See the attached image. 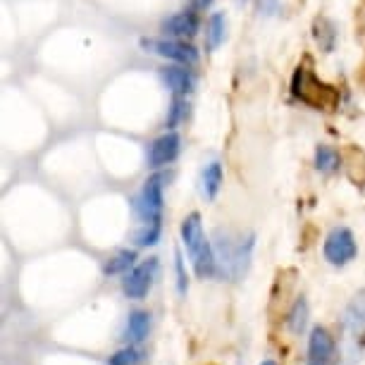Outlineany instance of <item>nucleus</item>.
<instances>
[{"label":"nucleus","mask_w":365,"mask_h":365,"mask_svg":"<svg viewBox=\"0 0 365 365\" xmlns=\"http://www.w3.org/2000/svg\"><path fill=\"white\" fill-rule=\"evenodd\" d=\"M134 260H136V251L122 249V251H117L113 258H108V263L103 265V272H106V274H125V272H132L129 267H136Z\"/></svg>","instance_id":"17"},{"label":"nucleus","mask_w":365,"mask_h":365,"mask_svg":"<svg viewBox=\"0 0 365 365\" xmlns=\"http://www.w3.org/2000/svg\"><path fill=\"white\" fill-rule=\"evenodd\" d=\"M163 182H165L163 172L150 175L146 182H143L141 191L134 198V210H136V215L141 217L143 225L160 222V220H163V208H165V196H163L165 184Z\"/></svg>","instance_id":"5"},{"label":"nucleus","mask_w":365,"mask_h":365,"mask_svg":"<svg viewBox=\"0 0 365 365\" xmlns=\"http://www.w3.org/2000/svg\"><path fill=\"white\" fill-rule=\"evenodd\" d=\"M306 365H339V349L334 336L325 327H313L308 336V361Z\"/></svg>","instance_id":"9"},{"label":"nucleus","mask_w":365,"mask_h":365,"mask_svg":"<svg viewBox=\"0 0 365 365\" xmlns=\"http://www.w3.org/2000/svg\"><path fill=\"white\" fill-rule=\"evenodd\" d=\"M184 117H187V98H172V108H170L165 127H177Z\"/></svg>","instance_id":"22"},{"label":"nucleus","mask_w":365,"mask_h":365,"mask_svg":"<svg viewBox=\"0 0 365 365\" xmlns=\"http://www.w3.org/2000/svg\"><path fill=\"white\" fill-rule=\"evenodd\" d=\"M212 0H191V10H205L210 8Z\"/></svg>","instance_id":"24"},{"label":"nucleus","mask_w":365,"mask_h":365,"mask_svg":"<svg viewBox=\"0 0 365 365\" xmlns=\"http://www.w3.org/2000/svg\"><path fill=\"white\" fill-rule=\"evenodd\" d=\"M141 351L136 349V346H127V349H122V351H117L115 356H110L108 358V365H136L141 361Z\"/></svg>","instance_id":"21"},{"label":"nucleus","mask_w":365,"mask_h":365,"mask_svg":"<svg viewBox=\"0 0 365 365\" xmlns=\"http://www.w3.org/2000/svg\"><path fill=\"white\" fill-rule=\"evenodd\" d=\"M163 79L175 98H187V96L194 91V84H196L194 74H191V70H187V67H165Z\"/></svg>","instance_id":"12"},{"label":"nucleus","mask_w":365,"mask_h":365,"mask_svg":"<svg viewBox=\"0 0 365 365\" xmlns=\"http://www.w3.org/2000/svg\"><path fill=\"white\" fill-rule=\"evenodd\" d=\"M287 325H289V329H292L294 334H301L303 329H306V325H308V303H306L303 296L294 303L292 311H289Z\"/></svg>","instance_id":"19"},{"label":"nucleus","mask_w":365,"mask_h":365,"mask_svg":"<svg viewBox=\"0 0 365 365\" xmlns=\"http://www.w3.org/2000/svg\"><path fill=\"white\" fill-rule=\"evenodd\" d=\"M160 232H163V225L160 222H148L143 225L139 232H136V246H155L158 239H160Z\"/></svg>","instance_id":"20"},{"label":"nucleus","mask_w":365,"mask_h":365,"mask_svg":"<svg viewBox=\"0 0 365 365\" xmlns=\"http://www.w3.org/2000/svg\"><path fill=\"white\" fill-rule=\"evenodd\" d=\"M175 270H177V292L184 296L189 289V277H187V270H184V258L179 251L175 253Z\"/></svg>","instance_id":"23"},{"label":"nucleus","mask_w":365,"mask_h":365,"mask_svg":"<svg viewBox=\"0 0 365 365\" xmlns=\"http://www.w3.org/2000/svg\"><path fill=\"white\" fill-rule=\"evenodd\" d=\"M322 253H325V260L329 265L334 267L349 265L358 256V246L351 230H346V227H334L327 234L325 244H322Z\"/></svg>","instance_id":"7"},{"label":"nucleus","mask_w":365,"mask_h":365,"mask_svg":"<svg viewBox=\"0 0 365 365\" xmlns=\"http://www.w3.org/2000/svg\"><path fill=\"white\" fill-rule=\"evenodd\" d=\"M222 165H220L217 160L208 163L203 168V175H201V191L203 196L208 198V201H212L217 194H220V187H222Z\"/></svg>","instance_id":"16"},{"label":"nucleus","mask_w":365,"mask_h":365,"mask_svg":"<svg viewBox=\"0 0 365 365\" xmlns=\"http://www.w3.org/2000/svg\"><path fill=\"white\" fill-rule=\"evenodd\" d=\"M341 165V155L336 153L332 146H318L315 148V168L325 175H332V172L339 170Z\"/></svg>","instance_id":"18"},{"label":"nucleus","mask_w":365,"mask_h":365,"mask_svg":"<svg viewBox=\"0 0 365 365\" xmlns=\"http://www.w3.org/2000/svg\"><path fill=\"white\" fill-rule=\"evenodd\" d=\"M141 48L158 58L172 60L179 67H191L198 63V51L187 41L179 38H141Z\"/></svg>","instance_id":"6"},{"label":"nucleus","mask_w":365,"mask_h":365,"mask_svg":"<svg viewBox=\"0 0 365 365\" xmlns=\"http://www.w3.org/2000/svg\"><path fill=\"white\" fill-rule=\"evenodd\" d=\"M198 26H201V19H198L196 10H184V12H177V15H172V17L165 19L160 29L168 34V36H172V38L187 41V38L196 36Z\"/></svg>","instance_id":"11"},{"label":"nucleus","mask_w":365,"mask_h":365,"mask_svg":"<svg viewBox=\"0 0 365 365\" xmlns=\"http://www.w3.org/2000/svg\"><path fill=\"white\" fill-rule=\"evenodd\" d=\"M260 365H277V363H274V361H263Z\"/></svg>","instance_id":"25"},{"label":"nucleus","mask_w":365,"mask_h":365,"mask_svg":"<svg viewBox=\"0 0 365 365\" xmlns=\"http://www.w3.org/2000/svg\"><path fill=\"white\" fill-rule=\"evenodd\" d=\"M239 3H244V0H239Z\"/></svg>","instance_id":"26"},{"label":"nucleus","mask_w":365,"mask_h":365,"mask_svg":"<svg viewBox=\"0 0 365 365\" xmlns=\"http://www.w3.org/2000/svg\"><path fill=\"white\" fill-rule=\"evenodd\" d=\"M313 38L322 53H332L336 46V24L327 17H318L313 24Z\"/></svg>","instance_id":"15"},{"label":"nucleus","mask_w":365,"mask_h":365,"mask_svg":"<svg viewBox=\"0 0 365 365\" xmlns=\"http://www.w3.org/2000/svg\"><path fill=\"white\" fill-rule=\"evenodd\" d=\"M155 274H158V258L143 260V263L132 267V272L125 274V279H122V292L132 301L146 299L150 287H153V282H155Z\"/></svg>","instance_id":"8"},{"label":"nucleus","mask_w":365,"mask_h":365,"mask_svg":"<svg viewBox=\"0 0 365 365\" xmlns=\"http://www.w3.org/2000/svg\"><path fill=\"white\" fill-rule=\"evenodd\" d=\"M251 246H253L251 239L244 241V237H234L232 232L220 230L215 237V246H212L220 272L230 279H239L246 270V263H249Z\"/></svg>","instance_id":"4"},{"label":"nucleus","mask_w":365,"mask_h":365,"mask_svg":"<svg viewBox=\"0 0 365 365\" xmlns=\"http://www.w3.org/2000/svg\"><path fill=\"white\" fill-rule=\"evenodd\" d=\"M292 93L315 110H334L339 106V91L334 86L325 84V81H320L313 70H308L303 65L296 67L292 77Z\"/></svg>","instance_id":"3"},{"label":"nucleus","mask_w":365,"mask_h":365,"mask_svg":"<svg viewBox=\"0 0 365 365\" xmlns=\"http://www.w3.org/2000/svg\"><path fill=\"white\" fill-rule=\"evenodd\" d=\"M227 36V17L225 12H212L205 26V51H217Z\"/></svg>","instance_id":"14"},{"label":"nucleus","mask_w":365,"mask_h":365,"mask_svg":"<svg viewBox=\"0 0 365 365\" xmlns=\"http://www.w3.org/2000/svg\"><path fill=\"white\" fill-rule=\"evenodd\" d=\"M179 148H182V139H179L177 132H165L163 136H158L148 148V168L160 170L165 165L175 163Z\"/></svg>","instance_id":"10"},{"label":"nucleus","mask_w":365,"mask_h":365,"mask_svg":"<svg viewBox=\"0 0 365 365\" xmlns=\"http://www.w3.org/2000/svg\"><path fill=\"white\" fill-rule=\"evenodd\" d=\"M150 332V315L146 311H132L127 318V327H125V339L129 341V346L134 344H141Z\"/></svg>","instance_id":"13"},{"label":"nucleus","mask_w":365,"mask_h":365,"mask_svg":"<svg viewBox=\"0 0 365 365\" xmlns=\"http://www.w3.org/2000/svg\"><path fill=\"white\" fill-rule=\"evenodd\" d=\"M341 351L346 365L361 363L365 356V292L356 294L341 318Z\"/></svg>","instance_id":"2"},{"label":"nucleus","mask_w":365,"mask_h":365,"mask_svg":"<svg viewBox=\"0 0 365 365\" xmlns=\"http://www.w3.org/2000/svg\"><path fill=\"white\" fill-rule=\"evenodd\" d=\"M179 234H182V244L189 253V260L194 265L196 277L208 279L217 272V260H215V249L210 246V241L205 239L203 232V222L198 212H191L182 220V227H179Z\"/></svg>","instance_id":"1"}]
</instances>
